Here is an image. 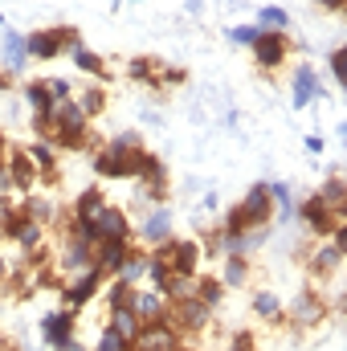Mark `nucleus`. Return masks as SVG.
<instances>
[{"label":"nucleus","instance_id":"obj_1","mask_svg":"<svg viewBox=\"0 0 347 351\" xmlns=\"http://www.w3.org/2000/svg\"><path fill=\"white\" fill-rule=\"evenodd\" d=\"M282 319L290 331H311L319 327L323 319H331V306H327V294L319 286H302L290 302H282Z\"/></svg>","mask_w":347,"mask_h":351},{"label":"nucleus","instance_id":"obj_2","mask_svg":"<svg viewBox=\"0 0 347 351\" xmlns=\"http://www.w3.org/2000/svg\"><path fill=\"white\" fill-rule=\"evenodd\" d=\"M168 319H172V327L184 335V339H196V335H204V331L217 323V311H213V306H204L196 294H188V298L168 302Z\"/></svg>","mask_w":347,"mask_h":351},{"label":"nucleus","instance_id":"obj_3","mask_svg":"<svg viewBox=\"0 0 347 351\" xmlns=\"http://www.w3.org/2000/svg\"><path fill=\"white\" fill-rule=\"evenodd\" d=\"M152 254L168 258L172 278H196V274H200V265H204V250H200V241H196V237H168V241H160Z\"/></svg>","mask_w":347,"mask_h":351},{"label":"nucleus","instance_id":"obj_4","mask_svg":"<svg viewBox=\"0 0 347 351\" xmlns=\"http://www.w3.org/2000/svg\"><path fill=\"white\" fill-rule=\"evenodd\" d=\"M294 221H298L311 237H323V241H327V237H331V229H335L339 221H347V217H339L335 208H327L319 192H307V196L298 200V208H294Z\"/></svg>","mask_w":347,"mask_h":351},{"label":"nucleus","instance_id":"obj_5","mask_svg":"<svg viewBox=\"0 0 347 351\" xmlns=\"http://www.w3.org/2000/svg\"><path fill=\"white\" fill-rule=\"evenodd\" d=\"M294 49H298V45L290 41V33H270V29H261L258 41L250 45V53H254V62H258L261 74H278Z\"/></svg>","mask_w":347,"mask_h":351},{"label":"nucleus","instance_id":"obj_6","mask_svg":"<svg viewBox=\"0 0 347 351\" xmlns=\"http://www.w3.org/2000/svg\"><path fill=\"white\" fill-rule=\"evenodd\" d=\"M168 237H176V213L168 204H156V208H147V213L135 221V245L156 250V245L168 241Z\"/></svg>","mask_w":347,"mask_h":351},{"label":"nucleus","instance_id":"obj_7","mask_svg":"<svg viewBox=\"0 0 347 351\" xmlns=\"http://www.w3.org/2000/svg\"><path fill=\"white\" fill-rule=\"evenodd\" d=\"M37 331H41V343H45V348L66 351L70 339H78V315H74V311H66V306H53V311H45V315H41Z\"/></svg>","mask_w":347,"mask_h":351},{"label":"nucleus","instance_id":"obj_8","mask_svg":"<svg viewBox=\"0 0 347 351\" xmlns=\"http://www.w3.org/2000/svg\"><path fill=\"white\" fill-rule=\"evenodd\" d=\"M102 282H106V274L102 269H82V274H74V278H66L62 282V306L66 311H82V306H90L94 298H98V290H102Z\"/></svg>","mask_w":347,"mask_h":351},{"label":"nucleus","instance_id":"obj_9","mask_svg":"<svg viewBox=\"0 0 347 351\" xmlns=\"http://www.w3.org/2000/svg\"><path fill=\"white\" fill-rule=\"evenodd\" d=\"M90 229H94L98 241H135V221L127 217L123 204H110V200L98 208V217L90 221Z\"/></svg>","mask_w":347,"mask_h":351},{"label":"nucleus","instance_id":"obj_10","mask_svg":"<svg viewBox=\"0 0 347 351\" xmlns=\"http://www.w3.org/2000/svg\"><path fill=\"white\" fill-rule=\"evenodd\" d=\"M344 250H335L331 241H319V245H311L307 254H302V265H307V274L315 278V282H335L339 274H344Z\"/></svg>","mask_w":347,"mask_h":351},{"label":"nucleus","instance_id":"obj_11","mask_svg":"<svg viewBox=\"0 0 347 351\" xmlns=\"http://www.w3.org/2000/svg\"><path fill=\"white\" fill-rule=\"evenodd\" d=\"M184 348V335L172 327V319H156V323H143L131 351H180Z\"/></svg>","mask_w":347,"mask_h":351},{"label":"nucleus","instance_id":"obj_12","mask_svg":"<svg viewBox=\"0 0 347 351\" xmlns=\"http://www.w3.org/2000/svg\"><path fill=\"white\" fill-rule=\"evenodd\" d=\"M127 311H131L139 323H156V319H168V298H164V290L139 282V286H131V302H127Z\"/></svg>","mask_w":347,"mask_h":351},{"label":"nucleus","instance_id":"obj_13","mask_svg":"<svg viewBox=\"0 0 347 351\" xmlns=\"http://www.w3.org/2000/svg\"><path fill=\"white\" fill-rule=\"evenodd\" d=\"M237 204H241L250 229H265V225H274V200H270V188H265V184H250V188L241 192Z\"/></svg>","mask_w":347,"mask_h":351},{"label":"nucleus","instance_id":"obj_14","mask_svg":"<svg viewBox=\"0 0 347 351\" xmlns=\"http://www.w3.org/2000/svg\"><path fill=\"white\" fill-rule=\"evenodd\" d=\"M135 156H139V152H110V147H98V152H94V176H98V180H135Z\"/></svg>","mask_w":347,"mask_h":351},{"label":"nucleus","instance_id":"obj_15","mask_svg":"<svg viewBox=\"0 0 347 351\" xmlns=\"http://www.w3.org/2000/svg\"><path fill=\"white\" fill-rule=\"evenodd\" d=\"M4 172H8V180H12L16 196L37 192V164L25 156V147H8V156H4Z\"/></svg>","mask_w":347,"mask_h":351},{"label":"nucleus","instance_id":"obj_16","mask_svg":"<svg viewBox=\"0 0 347 351\" xmlns=\"http://www.w3.org/2000/svg\"><path fill=\"white\" fill-rule=\"evenodd\" d=\"M16 208L25 213V221H37V225H45V229H53L58 217H62V204H58L53 196H41V192H25V196L16 200Z\"/></svg>","mask_w":347,"mask_h":351},{"label":"nucleus","instance_id":"obj_17","mask_svg":"<svg viewBox=\"0 0 347 351\" xmlns=\"http://www.w3.org/2000/svg\"><path fill=\"white\" fill-rule=\"evenodd\" d=\"M0 66H4L12 78H25V70L33 66L29 53H25V33H16V29L4 33V41H0Z\"/></svg>","mask_w":347,"mask_h":351},{"label":"nucleus","instance_id":"obj_18","mask_svg":"<svg viewBox=\"0 0 347 351\" xmlns=\"http://www.w3.org/2000/svg\"><path fill=\"white\" fill-rule=\"evenodd\" d=\"M323 98V86H319V74L311 70V66H298L294 70V78H290V102H294V110H307L311 102H319Z\"/></svg>","mask_w":347,"mask_h":351},{"label":"nucleus","instance_id":"obj_19","mask_svg":"<svg viewBox=\"0 0 347 351\" xmlns=\"http://www.w3.org/2000/svg\"><path fill=\"white\" fill-rule=\"evenodd\" d=\"M25 53H29V62H53L66 49H62L58 29H37V33H25Z\"/></svg>","mask_w":347,"mask_h":351},{"label":"nucleus","instance_id":"obj_20","mask_svg":"<svg viewBox=\"0 0 347 351\" xmlns=\"http://www.w3.org/2000/svg\"><path fill=\"white\" fill-rule=\"evenodd\" d=\"M131 245L135 241H94V269H102L106 278H115L123 258L131 254Z\"/></svg>","mask_w":347,"mask_h":351},{"label":"nucleus","instance_id":"obj_21","mask_svg":"<svg viewBox=\"0 0 347 351\" xmlns=\"http://www.w3.org/2000/svg\"><path fill=\"white\" fill-rule=\"evenodd\" d=\"M102 204H106V192H102L98 184H90V188H82V192L74 196V204H70L66 213H70L78 225H90V221L98 217V208H102Z\"/></svg>","mask_w":347,"mask_h":351},{"label":"nucleus","instance_id":"obj_22","mask_svg":"<svg viewBox=\"0 0 347 351\" xmlns=\"http://www.w3.org/2000/svg\"><path fill=\"white\" fill-rule=\"evenodd\" d=\"M94 302L102 306V315H110V311H127V302H131V286H127L123 278H106Z\"/></svg>","mask_w":347,"mask_h":351},{"label":"nucleus","instance_id":"obj_23","mask_svg":"<svg viewBox=\"0 0 347 351\" xmlns=\"http://www.w3.org/2000/svg\"><path fill=\"white\" fill-rule=\"evenodd\" d=\"M265 188H270V200H274V221H278V225H294V208H298V200H294L290 184L274 180V184H265Z\"/></svg>","mask_w":347,"mask_h":351},{"label":"nucleus","instance_id":"obj_24","mask_svg":"<svg viewBox=\"0 0 347 351\" xmlns=\"http://www.w3.org/2000/svg\"><path fill=\"white\" fill-rule=\"evenodd\" d=\"M115 278H123L127 286H139V282L147 278V250H143V245H131V254L123 258V265H119Z\"/></svg>","mask_w":347,"mask_h":351},{"label":"nucleus","instance_id":"obj_25","mask_svg":"<svg viewBox=\"0 0 347 351\" xmlns=\"http://www.w3.org/2000/svg\"><path fill=\"white\" fill-rule=\"evenodd\" d=\"M221 286L225 290H241V286H250V278H254V269H250V258H225L221 265Z\"/></svg>","mask_w":347,"mask_h":351},{"label":"nucleus","instance_id":"obj_26","mask_svg":"<svg viewBox=\"0 0 347 351\" xmlns=\"http://www.w3.org/2000/svg\"><path fill=\"white\" fill-rule=\"evenodd\" d=\"M319 196H323V204L327 208H335L339 217H347V180L344 172H331L323 180V188H319Z\"/></svg>","mask_w":347,"mask_h":351},{"label":"nucleus","instance_id":"obj_27","mask_svg":"<svg viewBox=\"0 0 347 351\" xmlns=\"http://www.w3.org/2000/svg\"><path fill=\"white\" fill-rule=\"evenodd\" d=\"M254 315H258L261 323H270V327H286V319H282V298H278L274 290H258V294H254Z\"/></svg>","mask_w":347,"mask_h":351},{"label":"nucleus","instance_id":"obj_28","mask_svg":"<svg viewBox=\"0 0 347 351\" xmlns=\"http://www.w3.org/2000/svg\"><path fill=\"white\" fill-rule=\"evenodd\" d=\"M192 294H196L204 306H213V311H217V306L225 302V294H229V290L221 286V278H217V274H196V286H192Z\"/></svg>","mask_w":347,"mask_h":351},{"label":"nucleus","instance_id":"obj_29","mask_svg":"<svg viewBox=\"0 0 347 351\" xmlns=\"http://www.w3.org/2000/svg\"><path fill=\"white\" fill-rule=\"evenodd\" d=\"M70 58H74L78 74H86V78H98V82H106V58H102V53H94V49H86V45H78V49H70Z\"/></svg>","mask_w":347,"mask_h":351},{"label":"nucleus","instance_id":"obj_30","mask_svg":"<svg viewBox=\"0 0 347 351\" xmlns=\"http://www.w3.org/2000/svg\"><path fill=\"white\" fill-rule=\"evenodd\" d=\"M135 180H139V184H156V180H168V168H164V160H160L156 152H147V147H143V152L135 156Z\"/></svg>","mask_w":347,"mask_h":351},{"label":"nucleus","instance_id":"obj_31","mask_svg":"<svg viewBox=\"0 0 347 351\" xmlns=\"http://www.w3.org/2000/svg\"><path fill=\"white\" fill-rule=\"evenodd\" d=\"M74 102L82 106V114H86V119H98V114L106 110V102H110V98H106L102 82H94V86H82V90H78V94H74Z\"/></svg>","mask_w":347,"mask_h":351},{"label":"nucleus","instance_id":"obj_32","mask_svg":"<svg viewBox=\"0 0 347 351\" xmlns=\"http://www.w3.org/2000/svg\"><path fill=\"white\" fill-rule=\"evenodd\" d=\"M160 66H164L160 58H131V62H127V78L139 82V86L156 90V74H160Z\"/></svg>","mask_w":347,"mask_h":351},{"label":"nucleus","instance_id":"obj_33","mask_svg":"<svg viewBox=\"0 0 347 351\" xmlns=\"http://www.w3.org/2000/svg\"><path fill=\"white\" fill-rule=\"evenodd\" d=\"M102 323H106L115 335H123L127 343H135V335H139V327H143L131 311H110V315H102Z\"/></svg>","mask_w":347,"mask_h":351},{"label":"nucleus","instance_id":"obj_34","mask_svg":"<svg viewBox=\"0 0 347 351\" xmlns=\"http://www.w3.org/2000/svg\"><path fill=\"white\" fill-rule=\"evenodd\" d=\"M53 127H90V119L82 114V106L74 102V98H66V102H53Z\"/></svg>","mask_w":347,"mask_h":351},{"label":"nucleus","instance_id":"obj_35","mask_svg":"<svg viewBox=\"0 0 347 351\" xmlns=\"http://www.w3.org/2000/svg\"><path fill=\"white\" fill-rule=\"evenodd\" d=\"M254 25H258V29H270V33H286V29H290V12H286L282 4H261Z\"/></svg>","mask_w":347,"mask_h":351},{"label":"nucleus","instance_id":"obj_36","mask_svg":"<svg viewBox=\"0 0 347 351\" xmlns=\"http://www.w3.org/2000/svg\"><path fill=\"white\" fill-rule=\"evenodd\" d=\"M25 156L37 164V172H49V168H58V147H53L49 139H33V143H25Z\"/></svg>","mask_w":347,"mask_h":351},{"label":"nucleus","instance_id":"obj_37","mask_svg":"<svg viewBox=\"0 0 347 351\" xmlns=\"http://www.w3.org/2000/svg\"><path fill=\"white\" fill-rule=\"evenodd\" d=\"M21 94H25L29 110H53V98H49V90H45V78H29Z\"/></svg>","mask_w":347,"mask_h":351},{"label":"nucleus","instance_id":"obj_38","mask_svg":"<svg viewBox=\"0 0 347 351\" xmlns=\"http://www.w3.org/2000/svg\"><path fill=\"white\" fill-rule=\"evenodd\" d=\"M327 66H331V82L344 94V86H347V45H339V49L327 53Z\"/></svg>","mask_w":347,"mask_h":351},{"label":"nucleus","instance_id":"obj_39","mask_svg":"<svg viewBox=\"0 0 347 351\" xmlns=\"http://www.w3.org/2000/svg\"><path fill=\"white\" fill-rule=\"evenodd\" d=\"M102 147H110V152H143V135H139V131H119V135L106 139Z\"/></svg>","mask_w":347,"mask_h":351},{"label":"nucleus","instance_id":"obj_40","mask_svg":"<svg viewBox=\"0 0 347 351\" xmlns=\"http://www.w3.org/2000/svg\"><path fill=\"white\" fill-rule=\"evenodd\" d=\"M90 351H131V343H127L123 335H115V331L102 323V331H98V339H94V348Z\"/></svg>","mask_w":347,"mask_h":351},{"label":"nucleus","instance_id":"obj_41","mask_svg":"<svg viewBox=\"0 0 347 351\" xmlns=\"http://www.w3.org/2000/svg\"><path fill=\"white\" fill-rule=\"evenodd\" d=\"M188 82V70H180V66H160V74H156V90H176Z\"/></svg>","mask_w":347,"mask_h":351},{"label":"nucleus","instance_id":"obj_42","mask_svg":"<svg viewBox=\"0 0 347 351\" xmlns=\"http://www.w3.org/2000/svg\"><path fill=\"white\" fill-rule=\"evenodd\" d=\"M221 229L225 233H246L250 225H246V213H241V204H229L225 208V217H221Z\"/></svg>","mask_w":347,"mask_h":351},{"label":"nucleus","instance_id":"obj_43","mask_svg":"<svg viewBox=\"0 0 347 351\" xmlns=\"http://www.w3.org/2000/svg\"><path fill=\"white\" fill-rule=\"evenodd\" d=\"M29 127H33V135H37V139H49V135H53V110H33Z\"/></svg>","mask_w":347,"mask_h":351},{"label":"nucleus","instance_id":"obj_44","mask_svg":"<svg viewBox=\"0 0 347 351\" xmlns=\"http://www.w3.org/2000/svg\"><path fill=\"white\" fill-rule=\"evenodd\" d=\"M45 90H49V98H53V102L74 98V82H70V78H45Z\"/></svg>","mask_w":347,"mask_h":351},{"label":"nucleus","instance_id":"obj_45","mask_svg":"<svg viewBox=\"0 0 347 351\" xmlns=\"http://www.w3.org/2000/svg\"><path fill=\"white\" fill-rule=\"evenodd\" d=\"M258 25H233V29H229V41H237V45H246V49H250V45H254V41H258Z\"/></svg>","mask_w":347,"mask_h":351},{"label":"nucleus","instance_id":"obj_46","mask_svg":"<svg viewBox=\"0 0 347 351\" xmlns=\"http://www.w3.org/2000/svg\"><path fill=\"white\" fill-rule=\"evenodd\" d=\"M225 351H258V335L254 331H233Z\"/></svg>","mask_w":347,"mask_h":351},{"label":"nucleus","instance_id":"obj_47","mask_svg":"<svg viewBox=\"0 0 347 351\" xmlns=\"http://www.w3.org/2000/svg\"><path fill=\"white\" fill-rule=\"evenodd\" d=\"M53 29H58V37H62V49H66V53L82 45V33H78L74 25H53Z\"/></svg>","mask_w":347,"mask_h":351},{"label":"nucleus","instance_id":"obj_48","mask_svg":"<svg viewBox=\"0 0 347 351\" xmlns=\"http://www.w3.org/2000/svg\"><path fill=\"white\" fill-rule=\"evenodd\" d=\"M8 204H16V188H12V180L4 172V164H0V208H8Z\"/></svg>","mask_w":347,"mask_h":351},{"label":"nucleus","instance_id":"obj_49","mask_svg":"<svg viewBox=\"0 0 347 351\" xmlns=\"http://www.w3.org/2000/svg\"><path fill=\"white\" fill-rule=\"evenodd\" d=\"M315 4H319L323 12H339V16H344V8H347V0H315Z\"/></svg>","mask_w":347,"mask_h":351},{"label":"nucleus","instance_id":"obj_50","mask_svg":"<svg viewBox=\"0 0 347 351\" xmlns=\"http://www.w3.org/2000/svg\"><path fill=\"white\" fill-rule=\"evenodd\" d=\"M8 278H12V262L0 254V294H4V286H8Z\"/></svg>","mask_w":347,"mask_h":351},{"label":"nucleus","instance_id":"obj_51","mask_svg":"<svg viewBox=\"0 0 347 351\" xmlns=\"http://www.w3.org/2000/svg\"><path fill=\"white\" fill-rule=\"evenodd\" d=\"M200 208L213 217V213H217V192H204V196H200Z\"/></svg>","mask_w":347,"mask_h":351},{"label":"nucleus","instance_id":"obj_52","mask_svg":"<svg viewBox=\"0 0 347 351\" xmlns=\"http://www.w3.org/2000/svg\"><path fill=\"white\" fill-rule=\"evenodd\" d=\"M12 86H16V78H12V74H8V70L0 66V94H8Z\"/></svg>","mask_w":347,"mask_h":351},{"label":"nucleus","instance_id":"obj_53","mask_svg":"<svg viewBox=\"0 0 347 351\" xmlns=\"http://www.w3.org/2000/svg\"><path fill=\"white\" fill-rule=\"evenodd\" d=\"M302 143H307V152H311V156H319V152H323V139H319V135H307Z\"/></svg>","mask_w":347,"mask_h":351},{"label":"nucleus","instance_id":"obj_54","mask_svg":"<svg viewBox=\"0 0 347 351\" xmlns=\"http://www.w3.org/2000/svg\"><path fill=\"white\" fill-rule=\"evenodd\" d=\"M8 147H12V143H8V135L0 131V164H4V156H8Z\"/></svg>","mask_w":347,"mask_h":351},{"label":"nucleus","instance_id":"obj_55","mask_svg":"<svg viewBox=\"0 0 347 351\" xmlns=\"http://www.w3.org/2000/svg\"><path fill=\"white\" fill-rule=\"evenodd\" d=\"M204 8V0H188V12H200Z\"/></svg>","mask_w":347,"mask_h":351},{"label":"nucleus","instance_id":"obj_56","mask_svg":"<svg viewBox=\"0 0 347 351\" xmlns=\"http://www.w3.org/2000/svg\"><path fill=\"white\" fill-rule=\"evenodd\" d=\"M0 25H4V12H0Z\"/></svg>","mask_w":347,"mask_h":351},{"label":"nucleus","instance_id":"obj_57","mask_svg":"<svg viewBox=\"0 0 347 351\" xmlns=\"http://www.w3.org/2000/svg\"><path fill=\"white\" fill-rule=\"evenodd\" d=\"M0 245H4V233H0Z\"/></svg>","mask_w":347,"mask_h":351},{"label":"nucleus","instance_id":"obj_58","mask_svg":"<svg viewBox=\"0 0 347 351\" xmlns=\"http://www.w3.org/2000/svg\"><path fill=\"white\" fill-rule=\"evenodd\" d=\"M135 4H139V0H135Z\"/></svg>","mask_w":347,"mask_h":351}]
</instances>
